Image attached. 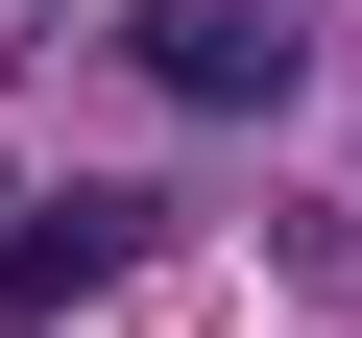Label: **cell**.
Here are the masks:
<instances>
[{
    "instance_id": "1",
    "label": "cell",
    "mask_w": 362,
    "mask_h": 338,
    "mask_svg": "<svg viewBox=\"0 0 362 338\" xmlns=\"http://www.w3.org/2000/svg\"><path fill=\"white\" fill-rule=\"evenodd\" d=\"M121 73H145L169 121H266L314 49H290V0H121Z\"/></svg>"
},
{
    "instance_id": "2",
    "label": "cell",
    "mask_w": 362,
    "mask_h": 338,
    "mask_svg": "<svg viewBox=\"0 0 362 338\" xmlns=\"http://www.w3.org/2000/svg\"><path fill=\"white\" fill-rule=\"evenodd\" d=\"M145 242H169L145 194H25V218H0V338H49V314H97V290H121Z\"/></svg>"
}]
</instances>
